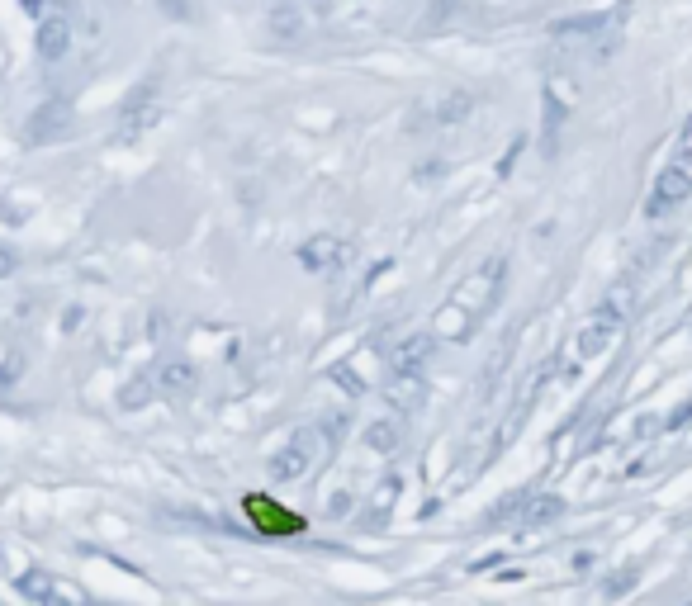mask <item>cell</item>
Returning <instances> with one entry per match:
<instances>
[{
  "mask_svg": "<svg viewBox=\"0 0 692 606\" xmlns=\"http://www.w3.org/2000/svg\"><path fill=\"white\" fill-rule=\"evenodd\" d=\"M67 124H72V114H67L62 100L43 105L34 114V124H29V143H48V138H57V133H67Z\"/></svg>",
  "mask_w": 692,
  "mask_h": 606,
  "instance_id": "obj_12",
  "label": "cell"
},
{
  "mask_svg": "<svg viewBox=\"0 0 692 606\" xmlns=\"http://www.w3.org/2000/svg\"><path fill=\"white\" fill-rule=\"evenodd\" d=\"M688 199H692V161L674 157L664 171H659L655 190H650V199H645V214L664 218V214H674L678 204H688Z\"/></svg>",
  "mask_w": 692,
  "mask_h": 606,
  "instance_id": "obj_4",
  "label": "cell"
},
{
  "mask_svg": "<svg viewBox=\"0 0 692 606\" xmlns=\"http://www.w3.org/2000/svg\"><path fill=\"white\" fill-rule=\"evenodd\" d=\"M67 48H72V24L62 15H48L38 24V57H43V62H57Z\"/></svg>",
  "mask_w": 692,
  "mask_h": 606,
  "instance_id": "obj_11",
  "label": "cell"
},
{
  "mask_svg": "<svg viewBox=\"0 0 692 606\" xmlns=\"http://www.w3.org/2000/svg\"><path fill=\"white\" fill-rule=\"evenodd\" d=\"M498 289H503V261H484L479 270H470L456 289H451V299L446 308L437 313V341H465L479 327V322L489 318V308L498 303Z\"/></svg>",
  "mask_w": 692,
  "mask_h": 606,
  "instance_id": "obj_1",
  "label": "cell"
},
{
  "mask_svg": "<svg viewBox=\"0 0 692 606\" xmlns=\"http://www.w3.org/2000/svg\"><path fill=\"white\" fill-rule=\"evenodd\" d=\"M394 441H399V422H375L370 427V446L375 450H394Z\"/></svg>",
  "mask_w": 692,
  "mask_h": 606,
  "instance_id": "obj_15",
  "label": "cell"
},
{
  "mask_svg": "<svg viewBox=\"0 0 692 606\" xmlns=\"http://www.w3.org/2000/svg\"><path fill=\"white\" fill-rule=\"evenodd\" d=\"M323 450H328V427H299L290 441L271 455L266 469H271L275 483H294V479H304L313 464L323 460Z\"/></svg>",
  "mask_w": 692,
  "mask_h": 606,
  "instance_id": "obj_2",
  "label": "cell"
},
{
  "mask_svg": "<svg viewBox=\"0 0 692 606\" xmlns=\"http://www.w3.org/2000/svg\"><path fill=\"white\" fill-rule=\"evenodd\" d=\"M299 261H304V270H313V275H337V270H346L356 261V242L342 237V232H318V237H309V242L299 247Z\"/></svg>",
  "mask_w": 692,
  "mask_h": 606,
  "instance_id": "obj_5",
  "label": "cell"
},
{
  "mask_svg": "<svg viewBox=\"0 0 692 606\" xmlns=\"http://www.w3.org/2000/svg\"><path fill=\"white\" fill-rule=\"evenodd\" d=\"M157 398V379L152 375H138L133 384H128L124 393H119V408H128V412H138V408H147Z\"/></svg>",
  "mask_w": 692,
  "mask_h": 606,
  "instance_id": "obj_14",
  "label": "cell"
},
{
  "mask_svg": "<svg viewBox=\"0 0 692 606\" xmlns=\"http://www.w3.org/2000/svg\"><path fill=\"white\" fill-rule=\"evenodd\" d=\"M432 346H437V332L432 337H403L394 351H389V370L394 375H422V365L432 360Z\"/></svg>",
  "mask_w": 692,
  "mask_h": 606,
  "instance_id": "obj_10",
  "label": "cell"
},
{
  "mask_svg": "<svg viewBox=\"0 0 692 606\" xmlns=\"http://www.w3.org/2000/svg\"><path fill=\"white\" fill-rule=\"evenodd\" d=\"M195 384V370L181 365V360H166L162 370H157V393H185Z\"/></svg>",
  "mask_w": 692,
  "mask_h": 606,
  "instance_id": "obj_13",
  "label": "cell"
},
{
  "mask_svg": "<svg viewBox=\"0 0 692 606\" xmlns=\"http://www.w3.org/2000/svg\"><path fill=\"white\" fill-rule=\"evenodd\" d=\"M242 512H247V521H252L261 535H299L304 531V517L290 512V507H280V502H271L266 493H247V498H242Z\"/></svg>",
  "mask_w": 692,
  "mask_h": 606,
  "instance_id": "obj_8",
  "label": "cell"
},
{
  "mask_svg": "<svg viewBox=\"0 0 692 606\" xmlns=\"http://www.w3.org/2000/svg\"><path fill=\"white\" fill-rule=\"evenodd\" d=\"M621 318H626V303H617V308H612V299H607V308H598V313H593V318H588V322L579 327V337H574V351H579L583 360L602 356V351H607V346L617 341Z\"/></svg>",
  "mask_w": 692,
  "mask_h": 606,
  "instance_id": "obj_7",
  "label": "cell"
},
{
  "mask_svg": "<svg viewBox=\"0 0 692 606\" xmlns=\"http://www.w3.org/2000/svg\"><path fill=\"white\" fill-rule=\"evenodd\" d=\"M674 157L692 161V114H688V124H683V133H678V147H674Z\"/></svg>",
  "mask_w": 692,
  "mask_h": 606,
  "instance_id": "obj_16",
  "label": "cell"
},
{
  "mask_svg": "<svg viewBox=\"0 0 692 606\" xmlns=\"http://www.w3.org/2000/svg\"><path fill=\"white\" fill-rule=\"evenodd\" d=\"M10 270H15V251L0 247V275H10Z\"/></svg>",
  "mask_w": 692,
  "mask_h": 606,
  "instance_id": "obj_18",
  "label": "cell"
},
{
  "mask_svg": "<svg viewBox=\"0 0 692 606\" xmlns=\"http://www.w3.org/2000/svg\"><path fill=\"white\" fill-rule=\"evenodd\" d=\"M555 517H565V502L550 493H512L508 502H498L489 512L493 526H517V531H541Z\"/></svg>",
  "mask_w": 692,
  "mask_h": 606,
  "instance_id": "obj_3",
  "label": "cell"
},
{
  "mask_svg": "<svg viewBox=\"0 0 692 606\" xmlns=\"http://www.w3.org/2000/svg\"><path fill=\"white\" fill-rule=\"evenodd\" d=\"M683 422H692V398H688V403H683V408L674 412V417H669V427H683Z\"/></svg>",
  "mask_w": 692,
  "mask_h": 606,
  "instance_id": "obj_17",
  "label": "cell"
},
{
  "mask_svg": "<svg viewBox=\"0 0 692 606\" xmlns=\"http://www.w3.org/2000/svg\"><path fill=\"white\" fill-rule=\"evenodd\" d=\"M157 95H162V81L147 76L143 86L128 95L124 114H119V143H138L147 128H157Z\"/></svg>",
  "mask_w": 692,
  "mask_h": 606,
  "instance_id": "obj_6",
  "label": "cell"
},
{
  "mask_svg": "<svg viewBox=\"0 0 692 606\" xmlns=\"http://www.w3.org/2000/svg\"><path fill=\"white\" fill-rule=\"evenodd\" d=\"M19 588H24V597H34L38 606H91V597L76 588V583L53 578V573H24Z\"/></svg>",
  "mask_w": 692,
  "mask_h": 606,
  "instance_id": "obj_9",
  "label": "cell"
}]
</instances>
